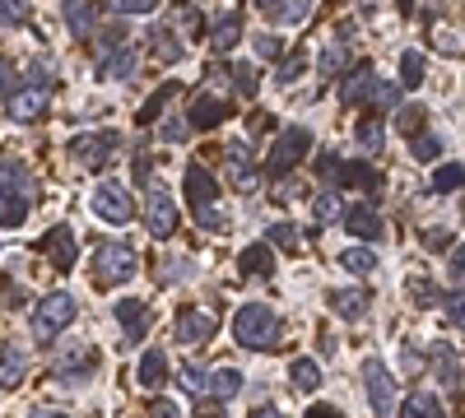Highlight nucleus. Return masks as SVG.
Segmentation results:
<instances>
[{
	"label": "nucleus",
	"instance_id": "f8f14e48",
	"mask_svg": "<svg viewBox=\"0 0 465 418\" xmlns=\"http://www.w3.org/2000/svg\"><path fill=\"white\" fill-rule=\"evenodd\" d=\"M5 112L15 122H37L47 112V89H10V98H5Z\"/></svg>",
	"mask_w": 465,
	"mask_h": 418
},
{
	"label": "nucleus",
	"instance_id": "864d4df0",
	"mask_svg": "<svg viewBox=\"0 0 465 418\" xmlns=\"http://www.w3.org/2000/svg\"><path fill=\"white\" fill-rule=\"evenodd\" d=\"M232 80H238V93H256V84H252V65H232Z\"/></svg>",
	"mask_w": 465,
	"mask_h": 418
},
{
	"label": "nucleus",
	"instance_id": "f257e3e1",
	"mask_svg": "<svg viewBox=\"0 0 465 418\" xmlns=\"http://www.w3.org/2000/svg\"><path fill=\"white\" fill-rule=\"evenodd\" d=\"M33 200H37V177L28 172V163L5 159L0 163V228H19Z\"/></svg>",
	"mask_w": 465,
	"mask_h": 418
},
{
	"label": "nucleus",
	"instance_id": "ea45409f",
	"mask_svg": "<svg viewBox=\"0 0 465 418\" xmlns=\"http://www.w3.org/2000/svg\"><path fill=\"white\" fill-rule=\"evenodd\" d=\"M173 93H182V89H177V84H168V89H159V93H153V98H149V102L140 107V126H149L153 117H159V112H163V107L173 102Z\"/></svg>",
	"mask_w": 465,
	"mask_h": 418
},
{
	"label": "nucleus",
	"instance_id": "72a5a7b5",
	"mask_svg": "<svg viewBox=\"0 0 465 418\" xmlns=\"http://www.w3.org/2000/svg\"><path fill=\"white\" fill-rule=\"evenodd\" d=\"M340 214H344V200H340V191H322V196L312 200V219H317V228L335 223Z\"/></svg>",
	"mask_w": 465,
	"mask_h": 418
},
{
	"label": "nucleus",
	"instance_id": "20e7f679",
	"mask_svg": "<svg viewBox=\"0 0 465 418\" xmlns=\"http://www.w3.org/2000/svg\"><path fill=\"white\" fill-rule=\"evenodd\" d=\"M307 154H312V131H307V126H289L284 135H280V144L275 149H270V159H265V177H289Z\"/></svg>",
	"mask_w": 465,
	"mask_h": 418
},
{
	"label": "nucleus",
	"instance_id": "58836bf2",
	"mask_svg": "<svg viewBox=\"0 0 465 418\" xmlns=\"http://www.w3.org/2000/svg\"><path fill=\"white\" fill-rule=\"evenodd\" d=\"M265 242H275L280 251H298V228L293 223H270L265 228Z\"/></svg>",
	"mask_w": 465,
	"mask_h": 418
},
{
	"label": "nucleus",
	"instance_id": "680f3d73",
	"mask_svg": "<svg viewBox=\"0 0 465 418\" xmlns=\"http://www.w3.org/2000/svg\"><path fill=\"white\" fill-rule=\"evenodd\" d=\"M153 418H177V409L168 400H159V404H153Z\"/></svg>",
	"mask_w": 465,
	"mask_h": 418
},
{
	"label": "nucleus",
	"instance_id": "2eb2a0df",
	"mask_svg": "<svg viewBox=\"0 0 465 418\" xmlns=\"http://www.w3.org/2000/svg\"><path fill=\"white\" fill-rule=\"evenodd\" d=\"M214 196H219V181L210 177V168L191 163L186 168V205L191 209H205V205H214Z\"/></svg>",
	"mask_w": 465,
	"mask_h": 418
},
{
	"label": "nucleus",
	"instance_id": "412c9836",
	"mask_svg": "<svg viewBox=\"0 0 465 418\" xmlns=\"http://www.w3.org/2000/svg\"><path fill=\"white\" fill-rule=\"evenodd\" d=\"M340 219L349 223V233H354L359 242H377L381 238V214L372 205H354V209H344Z\"/></svg>",
	"mask_w": 465,
	"mask_h": 418
},
{
	"label": "nucleus",
	"instance_id": "5701e85b",
	"mask_svg": "<svg viewBox=\"0 0 465 418\" xmlns=\"http://www.w3.org/2000/svg\"><path fill=\"white\" fill-rule=\"evenodd\" d=\"M429 354H433V372H438V382H442L447 391H460V358H456V349H451V345H433Z\"/></svg>",
	"mask_w": 465,
	"mask_h": 418
},
{
	"label": "nucleus",
	"instance_id": "3c124183",
	"mask_svg": "<svg viewBox=\"0 0 465 418\" xmlns=\"http://www.w3.org/2000/svg\"><path fill=\"white\" fill-rule=\"evenodd\" d=\"M423 247H429V251H447V247H456V238L442 233V228H429V233H423Z\"/></svg>",
	"mask_w": 465,
	"mask_h": 418
},
{
	"label": "nucleus",
	"instance_id": "39448f33",
	"mask_svg": "<svg viewBox=\"0 0 465 418\" xmlns=\"http://www.w3.org/2000/svg\"><path fill=\"white\" fill-rule=\"evenodd\" d=\"M122 149V135L116 131H84V135H74L70 140V159L80 163V168H89V172H98V168H107V159Z\"/></svg>",
	"mask_w": 465,
	"mask_h": 418
},
{
	"label": "nucleus",
	"instance_id": "37998d69",
	"mask_svg": "<svg viewBox=\"0 0 465 418\" xmlns=\"http://www.w3.org/2000/svg\"><path fill=\"white\" fill-rule=\"evenodd\" d=\"M359 144L368 149V154H381V149H386V131H381L377 122H363V126H359Z\"/></svg>",
	"mask_w": 465,
	"mask_h": 418
},
{
	"label": "nucleus",
	"instance_id": "a18cd8bd",
	"mask_svg": "<svg viewBox=\"0 0 465 418\" xmlns=\"http://www.w3.org/2000/svg\"><path fill=\"white\" fill-rule=\"evenodd\" d=\"M307 10H312V0H284V5H280L275 15H280L284 24H293V28H298V24L307 19Z\"/></svg>",
	"mask_w": 465,
	"mask_h": 418
},
{
	"label": "nucleus",
	"instance_id": "7c9ffc66",
	"mask_svg": "<svg viewBox=\"0 0 465 418\" xmlns=\"http://www.w3.org/2000/svg\"><path fill=\"white\" fill-rule=\"evenodd\" d=\"M340 265L349 275H372L377 270V251L372 247H349V251H340Z\"/></svg>",
	"mask_w": 465,
	"mask_h": 418
},
{
	"label": "nucleus",
	"instance_id": "cd10ccee",
	"mask_svg": "<svg viewBox=\"0 0 465 418\" xmlns=\"http://www.w3.org/2000/svg\"><path fill=\"white\" fill-rule=\"evenodd\" d=\"M65 28L74 37H89L94 33V5H89V0H65Z\"/></svg>",
	"mask_w": 465,
	"mask_h": 418
},
{
	"label": "nucleus",
	"instance_id": "c756f323",
	"mask_svg": "<svg viewBox=\"0 0 465 418\" xmlns=\"http://www.w3.org/2000/svg\"><path fill=\"white\" fill-rule=\"evenodd\" d=\"M149 52H153V61H163V65L182 61V43H177L173 33H163V28H153V33H149Z\"/></svg>",
	"mask_w": 465,
	"mask_h": 418
},
{
	"label": "nucleus",
	"instance_id": "e2e57ef3",
	"mask_svg": "<svg viewBox=\"0 0 465 418\" xmlns=\"http://www.w3.org/2000/svg\"><path fill=\"white\" fill-rule=\"evenodd\" d=\"M28 418H70V413H61V409H33Z\"/></svg>",
	"mask_w": 465,
	"mask_h": 418
},
{
	"label": "nucleus",
	"instance_id": "bf43d9fd",
	"mask_svg": "<svg viewBox=\"0 0 465 418\" xmlns=\"http://www.w3.org/2000/svg\"><path fill=\"white\" fill-rule=\"evenodd\" d=\"M307 418H344V413L331 409V404H312V409H307Z\"/></svg>",
	"mask_w": 465,
	"mask_h": 418
},
{
	"label": "nucleus",
	"instance_id": "9b49d317",
	"mask_svg": "<svg viewBox=\"0 0 465 418\" xmlns=\"http://www.w3.org/2000/svg\"><path fill=\"white\" fill-rule=\"evenodd\" d=\"M326 181H335V186H359V191H381V172L377 168H368V163H335L331 172H326Z\"/></svg>",
	"mask_w": 465,
	"mask_h": 418
},
{
	"label": "nucleus",
	"instance_id": "bb28decb",
	"mask_svg": "<svg viewBox=\"0 0 465 418\" xmlns=\"http://www.w3.org/2000/svg\"><path fill=\"white\" fill-rule=\"evenodd\" d=\"M135 376H140V386H144V391H159V386H163V376H168V358H163L159 349H149V354L140 358V372H135Z\"/></svg>",
	"mask_w": 465,
	"mask_h": 418
},
{
	"label": "nucleus",
	"instance_id": "2f4dec72",
	"mask_svg": "<svg viewBox=\"0 0 465 418\" xmlns=\"http://www.w3.org/2000/svg\"><path fill=\"white\" fill-rule=\"evenodd\" d=\"M205 386L214 391V400H232V395L242 391V372H238V367H219Z\"/></svg>",
	"mask_w": 465,
	"mask_h": 418
},
{
	"label": "nucleus",
	"instance_id": "4468645a",
	"mask_svg": "<svg viewBox=\"0 0 465 418\" xmlns=\"http://www.w3.org/2000/svg\"><path fill=\"white\" fill-rule=\"evenodd\" d=\"M116 321H122V335H126V345H140V339L149 335V307L144 302H135V297H126V302H116Z\"/></svg>",
	"mask_w": 465,
	"mask_h": 418
},
{
	"label": "nucleus",
	"instance_id": "c85d7f7f",
	"mask_svg": "<svg viewBox=\"0 0 465 418\" xmlns=\"http://www.w3.org/2000/svg\"><path fill=\"white\" fill-rule=\"evenodd\" d=\"M168 28H173V33H186V37H196V33H201V10L186 5V0H177V5L168 10Z\"/></svg>",
	"mask_w": 465,
	"mask_h": 418
},
{
	"label": "nucleus",
	"instance_id": "0e129e2a",
	"mask_svg": "<svg viewBox=\"0 0 465 418\" xmlns=\"http://www.w3.org/2000/svg\"><path fill=\"white\" fill-rule=\"evenodd\" d=\"M280 5H284V0H256V10H265V15H275Z\"/></svg>",
	"mask_w": 465,
	"mask_h": 418
},
{
	"label": "nucleus",
	"instance_id": "052dcab7",
	"mask_svg": "<svg viewBox=\"0 0 465 418\" xmlns=\"http://www.w3.org/2000/svg\"><path fill=\"white\" fill-rule=\"evenodd\" d=\"M0 89H5V93L15 89V70H10V61H0Z\"/></svg>",
	"mask_w": 465,
	"mask_h": 418
},
{
	"label": "nucleus",
	"instance_id": "4be33fe9",
	"mask_svg": "<svg viewBox=\"0 0 465 418\" xmlns=\"http://www.w3.org/2000/svg\"><path fill=\"white\" fill-rule=\"evenodd\" d=\"M28 372V349L24 345H5L0 349V391H15Z\"/></svg>",
	"mask_w": 465,
	"mask_h": 418
},
{
	"label": "nucleus",
	"instance_id": "8fccbe9b",
	"mask_svg": "<svg viewBox=\"0 0 465 418\" xmlns=\"http://www.w3.org/2000/svg\"><path fill=\"white\" fill-rule=\"evenodd\" d=\"M177 382H182V391H186L191 400H196V395H205V376H201L196 367H182V376H177Z\"/></svg>",
	"mask_w": 465,
	"mask_h": 418
},
{
	"label": "nucleus",
	"instance_id": "f704fd0d",
	"mask_svg": "<svg viewBox=\"0 0 465 418\" xmlns=\"http://www.w3.org/2000/svg\"><path fill=\"white\" fill-rule=\"evenodd\" d=\"M289 382H293L298 391H317V386H322V367H317L312 358H298V363L289 367Z\"/></svg>",
	"mask_w": 465,
	"mask_h": 418
},
{
	"label": "nucleus",
	"instance_id": "c9c22d12",
	"mask_svg": "<svg viewBox=\"0 0 465 418\" xmlns=\"http://www.w3.org/2000/svg\"><path fill=\"white\" fill-rule=\"evenodd\" d=\"M410 154L423 159V163L438 159V154H442V135H433V131H414V135H410Z\"/></svg>",
	"mask_w": 465,
	"mask_h": 418
},
{
	"label": "nucleus",
	"instance_id": "6ab92c4d",
	"mask_svg": "<svg viewBox=\"0 0 465 418\" xmlns=\"http://www.w3.org/2000/svg\"><path fill=\"white\" fill-rule=\"evenodd\" d=\"M214 326H219V321H214L210 312H182L177 326H173V335L182 339V345H205V339L214 335Z\"/></svg>",
	"mask_w": 465,
	"mask_h": 418
},
{
	"label": "nucleus",
	"instance_id": "393cba45",
	"mask_svg": "<svg viewBox=\"0 0 465 418\" xmlns=\"http://www.w3.org/2000/svg\"><path fill=\"white\" fill-rule=\"evenodd\" d=\"M238 265H242V275H247V279H270V275H275V251H270L265 242H256V247L242 251Z\"/></svg>",
	"mask_w": 465,
	"mask_h": 418
},
{
	"label": "nucleus",
	"instance_id": "7ed1b4c3",
	"mask_svg": "<svg viewBox=\"0 0 465 418\" xmlns=\"http://www.w3.org/2000/svg\"><path fill=\"white\" fill-rule=\"evenodd\" d=\"M74 316H80V307H74L70 293H47V297H37V307H33V316H28L33 339H37V345H52V339H56Z\"/></svg>",
	"mask_w": 465,
	"mask_h": 418
},
{
	"label": "nucleus",
	"instance_id": "4d7b16f0",
	"mask_svg": "<svg viewBox=\"0 0 465 418\" xmlns=\"http://www.w3.org/2000/svg\"><path fill=\"white\" fill-rule=\"evenodd\" d=\"M447 321L460 326V288H451V297H447Z\"/></svg>",
	"mask_w": 465,
	"mask_h": 418
},
{
	"label": "nucleus",
	"instance_id": "a19ab883",
	"mask_svg": "<svg viewBox=\"0 0 465 418\" xmlns=\"http://www.w3.org/2000/svg\"><path fill=\"white\" fill-rule=\"evenodd\" d=\"M28 80H33V89H47V84L56 80V65H52L47 56H33V61H28Z\"/></svg>",
	"mask_w": 465,
	"mask_h": 418
},
{
	"label": "nucleus",
	"instance_id": "aec40b11",
	"mask_svg": "<svg viewBox=\"0 0 465 418\" xmlns=\"http://www.w3.org/2000/svg\"><path fill=\"white\" fill-rule=\"evenodd\" d=\"M135 65H140L135 47H112V52L98 61V80H103V84H107V80H131Z\"/></svg>",
	"mask_w": 465,
	"mask_h": 418
},
{
	"label": "nucleus",
	"instance_id": "c03bdc74",
	"mask_svg": "<svg viewBox=\"0 0 465 418\" xmlns=\"http://www.w3.org/2000/svg\"><path fill=\"white\" fill-rule=\"evenodd\" d=\"M433 191H460V168L456 163H442L433 172Z\"/></svg>",
	"mask_w": 465,
	"mask_h": 418
},
{
	"label": "nucleus",
	"instance_id": "b1692460",
	"mask_svg": "<svg viewBox=\"0 0 465 418\" xmlns=\"http://www.w3.org/2000/svg\"><path fill=\"white\" fill-rule=\"evenodd\" d=\"M238 37H242V19H238V15H219L214 28H210V47H214L219 56H228L232 47H238Z\"/></svg>",
	"mask_w": 465,
	"mask_h": 418
},
{
	"label": "nucleus",
	"instance_id": "a878e982",
	"mask_svg": "<svg viewBox=\"0 0 465 418\" xmlns=\"http://www.w3.org/2000/svg\"><path fill=\"white\" fill-rule=\"evenodd\" d=\"M372 84H377V70H372V65L363 61V65H359V70H354V74H349V80H344L340 98H344L349 107H354V102H363V98L372 93Z\"/></svg>",
	"mask_w": 465,
	"mask_h": 418
},
{
	"label": "nucleus",
	"instance_id": "69168bd1",
	"mask_svg": "<svg viewBox=\"0 0 465 418\" xmlns=\"http://www.w3.org/2000/svg\"><path fill=\"white\" fill-rule=\"evenodd\" d=\"M252 418H284V413H280V409H275V404H265V409H256V413H252Z\"/></svg>",
	"mask_w": 465,
	"mask_h": 418
},
{
	"label": "nucleus",
	"instance_id": "dca6fc26",
	"mask_svg": "<svg viewBox=\"0 0 465 418\" xmlns=\"http://www.w3.org/2000/svg\"><path fill=\"white\" fill-rule=\"evenodd\" d=\"M43 251L52 256V265L65 275V270H74V256H80V242H74L70 228H52V233L43 238Z\"/></svg>",
	"mask_w": 465,
	"mask_h": 418
},
{
	"label": "nucleus",
	"instance_id": "4c0bfd02",
	"mask_svg": "<svg viewBox=\"0 0 465 418\" xmlns=\"http://www.w3.org/2000/svg\"><path fill=\"white\" fill-rule=\"evenodd\" d=\"M401 84H405L410 93L423 84V56H419V52H405V56H401Z\"/></svg>",
	"mask_w": 465,
	"mask_h": 418
},
{
	"label": "nucleus",
	"instance_id": "13d9d810",
	"mask_svg": "<svg viewBox=\"0 0 465 418\" xmlns=\"http://www.w3.org/2000/svg\"><path fill=\"white\" fill-rule=\"evenodd\" d=\"M419 122H423V112H419V107H410V112H405V117H401V126H405V135H414V126H419Z\"/></svg>",
	"mask_w": 465,
	"mask_h": 418
},
{
	"label": "nucleus",
	"instance_id": "423d86ee",
	"mask_svg": "<svg viewBox=\"0 0 465 418\" xmlns=\"http://www.w3.org/2000/svg\"><path fill=\"white\" fill-rule=\"evenodd\" d=\"M363 386H368V404H372L377 418L396 413V376L386 372V363H377V358L363 363Z\"/></svg>",
	"mask_w": 465,
	"mask_h": 418
},
{
	"label": "nucleus",
	"instance_id": "e433bc0d",
	"mask_svg": "<svg viewBox=\"0 0 465 418\" xmlns=\"http://www.w3.org/2000/svg\"><path fill=\"white\" fill-rule=\"evenodd\" d=\"M349 65V43L340 37V43H326V52H322V74H340Z\"/></svg>",
	"mask_w": 465,
	"mask_h": 418
},
{
	"label": "nucleus",
	"instance_id": "6e6552de",
	"mask_svg": "<svg viewBox=\"0 0 465 418\" xmlns=\"http://www.w3.org/2000/svg\"><path fill=\"white\" fill-rule=\"evenodd\" d=\"M144 223H149V238H173L177 233V205L163 186H149L144 196Z\"/></svg>",
	"mask_w": 465,
	"mask_h": 418
},
{
	"label": "nucleus",
	"instance_id": "f03ea898",
	"mask_svg": "<svg viewBox=\"0 0 465 418\" xmlns=\"http://www.w3.org/2000/svg\"><path fill=\"white\" fill-rule=\"evenodd\" d=\"M232 335H238V345L242 349H270L280 339V316L275 307H265V302H247V307L232 316Z\"/></svg>",
	"mask_w": 465,
	"mask_h": 418
},
{
	"label": "nucleus",
	"instance_id": "603ef678",
	"mask_svg": "<svg viewBox=\"0 0 465 418\" xmlns=\"http://www.w3.org/2000/svg\"><path fill=\"white\" fill-rule=\"evenodd\" d=\"M191 214H196L205 228H214V233H219V228H228V214H219V209H210V205H205V209H191Z\"/></svg>",
	"mask_w": 465,
	"mask_h": 418
},
{
	"label": "nucleus",
	"instance_id": "9d476101",
	"mask_svg": "<svg viewBox=\"0 0 465 418\" xmlns=\"http://www.w3.org/2000/svg\"><path fill=\"white\" fill-rule=\"evenodd\" d=\"M223 168H228V181L238 186V191H256L261 186V168L252 163L247 144H223Z\"/></svg>",
	"mask_w": 465,
	"mask_h": 418
},
{
	"label": "nucleus",
	"instance_id": "09e8293b",
	"mask_svg": "<svg viewBox=\"0 0 465 418\" xmlns=\"http://www.w3.org/2000/svg\"><path fill=\"white\" fill-rule=\"evenodd\" d=\"M107 5H112V15H149L159 0H107Z\"/></svg>",
	"mask_w": 465,
	"mask_h": 418
},
{
	"label": "nucleus",
	"instance_id": "473e14b6",
	"mask_svg": "<svg viewBox=\"0 0 465 418\" xmlns=\"http://www.w3.org/2000/svg\"><path fill=\"white\" fill-rule=\"evenodd\" d=\"M401 418H442V404H438L433 391H414L410 404L401 409Z\"/></svg>",
	"mask_w": 465,
	"mask_h": 418
},
{
	"label": "nucleus",
	"instance_id": "49530a36",
	"mask_svg": "<svg viewBox=\"0 0 465 418\" xmlns=\"http://www.w3.org/2000/svg\"><path fill=\"white\" fill-rule=\"evenodd\" d=\"M302 70H307V52H289V61L280 65V84H293Z\"/></svg>",
	"mask_w": 465,
	"mask_h": 418
},
{
	"label": "nucleus",
	"instance_id": "6e6d98bb",
	"mask_svg": "<svg viewBox=\"0 0 465 418\" xmlns=\"http://www.w3.org/2000/svg\"><path fill=\"white\" fill-rule=\"evenodd\" d=\"M186 135H191V131H186V122H168V126H163V140H168V144H182Z\"/></svg>",
	"mask_w": 465,
	"mask_h": 418
},
{
	"label": "nucleus",
	"instance_id": "0eeeda50",
	"mask_svg": "<svg viewBox=\"0 0 465 418\" xmlns=\"http://www.w3.org/2000/svg\"><path fill=\"white\" fill-rule=\"evenodd\" d=\"M94 214H98L103 223H112V228H122V223H131V219H135V200H131L126 186L103 181L98 191H94Z\"/></svg>",
	"mask_w": 465,
	"mask_h": 418
},
{
	"label": "nucleus",
	"instance_id": "ddd939ff",
	"mask_svg": "<svg viewBox=\"0 0 465 418\" xmlns=\"http://www.w3.org/2000/svg\"><path fill=\"white\" fill-rule=\"evenodd\" d=\"M228 117V102H223V93H205V98H196L186 107V131H210L214 122H223Z\"/></svg>",
	"mask_w": 465,
	"mask_h": 418
},
{
	"label": "nucleus",
	"instance_id": "79ce46f5",
	"mask_svg": "<svg viewBox=\"0 0 465 418\" xmlns=\"http://www.w3.org/2000/svg\"><path fill=\"white\" fill-rule=\"evenodd\" d=\"M28 19V0H0V28H19Z\"/></svg>",
	"mask_w": 465,
	"mask_h": 418
},
{
	"label": "nucleus",
	"instance_id": "1a4fd4ad",
	"mask_svg": "<svg viewBox=\"0 0 465 418\" xmlns=\"http://www.w3.org/2000/svg\"><path fill=\"white\" fill-rule=\"evenodd\" d=\"M98 279H103V284H126V279H135V251H131L126 242H107V247L98 251Z\"/></svg>",
	"mask_w": 465,
	"mask_h": 418
},
{
	"label": "nucleus",
	"instance_id": "de8ad7c7",
	"mask_svg": "<svg viewBox=\"0 0 465 418\" xmlns=\"http://www.w3.org/2000/svg\"><path fill=\"white\" fill-rule=\"evenodd\" d=\"M252 47H256V56H261V61H275V56L284 52L275 33H256V43H252Z\"/></svg>",
	"mask_w": 465,
	"mask_h": 418
},
{
	"label": "nucleus",
	"instance_id": "5fc2aeb1",
	"mask_svg": "<svg viewBox=\"0 0 465 418\" xmlns=\"http://www.w3.org/2000/svg\"><path fill=\"white\" fill-rule=\"evenodd\" d=\"M372 89H377V102H381V107H396V98H401V89H396V84H381V80H377Z\"/></svg>",
	"mask_w": 465,
	"mask_h": 418
},
{
	"label": "nucleus",
	"instance_id": "f3484780",
	"mask_svg": "<svg viewBox=\"0 0 465 418\" xmlns=\"http://www.w3.org/2000/svg\"><path fill=\"white\" fill-rule=\"evenodd\" d=\"M368 307H372V293L368 288H335L331 293V312L344 316V321H363Z\"/></svg>",
	"mask_w": 465,
	"mask_h": 418
},
{
	"label": "nucleus",
	"instance_id": "a211bd4d",
	"mask_svg": "<svg viewBox=\"0 0 465 418\" xmlns=\"http://www.w3.org/2000/svg\"><path fill=\"white\" fill-rule=\"evenodd\" d=\"M89 372H94V349L74 345V349H65V354H61V363H56V382H61V386H70V382H84Z\"/></svg>",
	"mask_w": 465,
	"mask_h": 418
}]
</instances>
